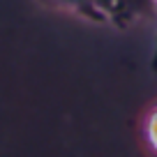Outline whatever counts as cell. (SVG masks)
Instances as JSON below:
<instances>
[{"instance_id": "1", "label": "cell", "mask_w": 157, "mask_h": 157, "mask_svg": "<svg viewBox=\"0 0 157 157\" xmlns=\"http://www.w3.org/2000/svg\"><path fill=\"white\" fill-rule=\"evenodd\" d=\"M44 5L86 19L97 25H111L118 30H127L134 23L143 21L132 0H42Z\"/></svg>"}, {"instance_id": "2", "label": "cell", "mask_w": 157, "mask_h": 157, "mask_svg": "<svg viewBox=\"0 0 157 157\" xmlns=\"http://www.w3.org/2000/svg\"><path fill=\"white\" fill-rule=\"evenodd\" d=\"M143 136H146V143L152 152H157V106L152 109L150 113L143 120Z\"/></svg>"}, {"instance_id": "3", "label": "cell", "mask_w": 157, "mask_h": 157, "mask_svg": "<svg viewBox=\"0 0 157 157\" xmlns=\"http://www.w3.org/2000/svg\"><path fill=\"white\" fill-rule=\"evenodd\" d=\"M132 2L139 10V14L143 16V21L150 19V16H155V12H157V2L155 0H132Z\"/></svg>"}, {"instance_id": "4", "label": "cell", "mask_w": 157, "mask_h": 157, "mask_svg": "<svg viewBox=\"0 0 157 157\" xmlns=\"http://www.w3.org/2000/svg\"><path fill=\"white\" fill-rule=\"evenodd\" d=\"M157 2V0H155ZM155 19H157V12H155ZM150 69L157 74V30H155V42H152V56H150Z\"/></svg>"}]
</instances>
